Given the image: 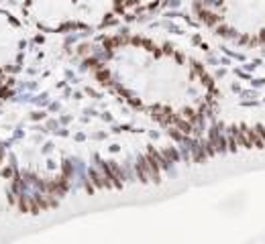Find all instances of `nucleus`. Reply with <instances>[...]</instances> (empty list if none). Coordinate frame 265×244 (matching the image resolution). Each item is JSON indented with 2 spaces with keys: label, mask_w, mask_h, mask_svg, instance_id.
Masks as SVG:
<instances>
[{
  "label": "nucleus",
  "mask_w": 265,
  "mask_h": 244,
  "mask_svg": "<svg viewBox=\"0 0 265 244\" xmlns=\"http://www.w3.org/2000/svg\"><path fill=\"white\" fill-rule=\"evenodd\" d=\"M198 12L210 26L239 43H265V0H198Z\"/></svg>",
  "instance_id": "f257e3e1"
}]
</instances>
